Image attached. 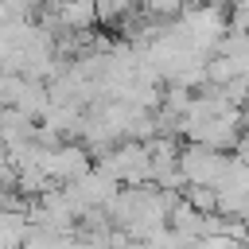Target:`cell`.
<instances>
[{"label":"cell","instance_id":"6da1fadb","mask_svg":"<svg viewBox=\"0 0 249 249\" xmlns=\"http://www.w3.org/2000/svg\"><path fill=\"white\" fill-rule=\"evenodd\" d=\"M226 163H230V156L218 148H206V144H187L175 156L183 183H198V187H218V179L226 175Z\"/></svg>","mask_w":249,"mask_h":249},{"label":"cell","instance_id":"7a4b0ae2","mask_svg":"<svg viewBox=\"0 0 249 249\" xmlns=\"http://www.w3.org/2000/svg\"><path fill=\"white\" fill-rule=\"evenodd\" d=\"M86 167H93L86 144H54V148H43V156H39V171H43L51 183H58V179L70 183V179H78Z\"/></svg>","mask_w":249,"mask_h":249},{"label":"cell","instance_id":"ba28073f","mask_svg":"<svg viewBox=\"0 0 249 249\" xmlns=\"http://www.w3.org/2000/svg\"><path fill=\"white\" fill-rule=\"evenodd\" d=\"M27 230V210H4L0 206V249H19Z\"/></svg>","mask_w":249,"mask_h":249},{"label":"cell","instance_id":"277c9868","mask_svg":"<svg viewBox=\"0 0 249 249\" xmlns=\"http://www.w3.org/2000/svg\"><path fill=\"white\" fill-rule=\"evenodd\" d=\"M12 109H19L23 117L39 121V113L47 109V82H39V78H19L16 97H12Z\"/></svg>","mask_w":249,"mask_h":249},{"label":"cell","instance_id":"8992f818","mask_svg":"<svg viewBox=\"0 0 249 249\" xmlns=\"http://www.w3.org/2000/svg\"><path fill=\"white\" fill-rule=\"evenodd\" d=\"M31 132H35V121H31V117H23V113L12 109V105L0 109V144H4V148L31 140Z\"/></svg>","mask_w":249,"mask_h":249},{"label":"cell","instance_id":"9c48e42d","mask_svg":"<svg viewBox=\"0 0 249 249\" xmlns=\"http://www.w3.org/2000/svg\"><path fill=\"white\" fill-rule=\"evenodd\" d=\"M183 198H187L195 210H202V214H206V210H214V187H198V183H187V187H183Z\"/></svg>","mask_w":249,"mask_h":249},{"label":"cell","instance_id":"3957f363","mask_svg":"<svg viewBox=\"0 0 249 249\" xmlns=\"http://www.w3.org/2000/svg\"><path fill=\"white\" fill-rule=\"evenodd\" d=\"M58 23V31H89L97 23V12H93V0H54L47 8Z\"/></svg>","mask_w":249,"mask_h":249},{"label":"cell","instance_id":"5b68a950","mask_svg":"<svg viewBox=\"0 0 249 249\" xmlns=\"http://www.w3.org/2000/svg\"><path fill=\"white\" fill-rule=\"evenodd\" d=\"M19 249H74V230H47V226L27 222Z\"/></svg>","mask_w":249,"mask_h":249},{"label":"cell","instance_id":"30bf717a","mask_svg":"<svg viewBox=\"0 0 249 249\" xmlns=\"http://www.w3.org/2000/svg\"><path fill=\"white\" fill-rule=\"evenodd\" d=\"M144 12L167 19V16H179V12H183V0H144Z\"/></svg>","mask_w":249,"mask_h":249},{"label":"cell","instance_id":"52a82bcc","mask_svg":"<svg viewBox=\"0 0 249 249\" xmlns=\"http://www.w3.org/2000/svg\"><path fill=\"white\" fill-rule=\"evenodd\" d=\"M202 74H206V82L210 86H226L230 78H237V74H245V62L241 58H226V54H206V62H202Z\"/></svg>","mask_w":249,"mask_h":249}]
</instances>
